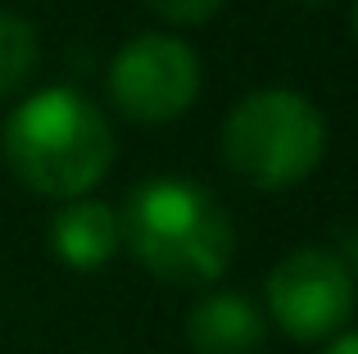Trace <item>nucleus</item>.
<instances>
[{
	"instance_id": "f257e3e1",
	"label": "nucleus",
	"mask_w": 358,
	"mask_h": 354,
	"mask_svg": "<svg viewBox=\"0 0 358 354\" xmlns=\"http://www.w3.org/2000/svg\"><path fill=\"white\" fill-rule=\"evenodd\" d=\"M118 227L136 264L173 286L218 282L236 255L227 209L186 177H150L136 186L118 213Z\"/></svg>"
},
{
	"instance_id": "f03ea898",
	"label": "nucleus",
	"mask_w": 358,
	"mask_h": 354,
	"mask_svg": "<svg viewBox=\"0 0 358 354\" xmlns=\"http://www.w3.org/2000/svg\"><path fill=\"white\" fill-rule=\"evenodd\" d=\"M0 150L27 191L73 200L109 173L114 132L87 96L69 87H50L27 96L5 118Z\"/></svg>"
},
{
	"instance_id": "7ed1b4c3",
	"label": "nucleus",
	"mask_w": 358,
	"mask_h": 354,
	"mask_svg": "<svg viewBox=\"0 0 358 354\" xmlns=\"http://www.w3.org/2000/svg\"><path fill=\"white\" fill-rule=\"evenodd\" d=\"M327 155V123L299 91H254L222 123V160L259 191L304 182Z\"/></svg>"
},
{
	"instance_id": "20e7f679",
	"label": "nucleus",
	"mask_w": 358,
	"mask_h": 354,
	"mask_svg": "<svg viewBox=\"0 0 358 354\" xmlns=\"http://www.w3.org/2000/svg\"><path fill=\"white\" fill-rule=\"evenodd\" d=\"M109 91L131 123H173L191 109L200 91V59L182 36L141 32L109 64Z\"/></svg>"
},
{
	"instance_id": "39448f33",
	"label": "nucleus",
	"mask_w": 358,
	"mask_h": 354,
	"mask_svg": "<svg viewBox=\"0 0 358 354\" xmlns=\"http://www.w3.org/2000/svg\"><path fill=\"white\" fill-rule=\"evenodd\" d=\"M354 309V277L336 250H290L268 273V313L290 341H327Z\"/></svg>"
},
{
	"instance_id": "423d86ee",
	"label": "nucleus",
	"mask_w": 358,
	"mask_h": 354,
	"mask_svg": "<svg viewBox=\"0 0 358 354\" xmlns=\"http://www.w3.org/2000/svg\"><path fill=\"white\" fill-rule=\"evenodd\" d=\"M186 341L195 354H259L268 341L263 309L241 291L204 295L186 318Z\"/></svg>"
},
{
	"instance_id": "0eeeda50",
	"label": "nucleus",
	"mask_w": 358,
	"mask_h": 354,
	"mask_svg": "<svg viewBox=\"0 0 358 354\" xmlns=\"http://www.w3.org/2000/svg\"><path fill=\"white\" fill-rule=\"evenodd\" d=\"M122 246L118 213L105 200H73L50 218V250L59 264L78 268V273H96Z\"/></svg>"
},
{
	"instance_id": "6e6552de",
	"label": "nucleus",
	"mask_w": 358,
	"mask_h": 354,
	"mask_svg": "<svg viewBox=\"0 0 358 354\" xmlns=\"http://www.w3.org/2000/svg\"><path fill=\"white\" fill-rule=\"evenodd\" d=\"M36 69V27L18 14H0V96L18 91Z\"/></svg>"
},
{
	"instance_id": "1a4fd4ad",
	"label": "nucleus",
	"mask_w": 358,
	"mask_h": 354,
	"mask_svg": "<svg viewBox=\"0 0 358 354\" xmlns=\"http://www.w3.org/2000/svg\"><path fill=\"white\" fill-rule=\"evenodd\" d=\"M145 5L168 23H204L222 9V0H145Z\"/></svg>"
},
{
	"instance_id": "9d476101",
	"label": "nucleus",
	"mask_w": 358,
	"mask_h": 354,
	"mask_svg": "<svg viewBox=\"0 0 358 354\" xmlns=\"http://www.w3.org/2000/svg\"><path fill=\"white\" fill-rule=\"evenodd\" d=\"M341 264L350 268V277H358V227L345 232V250H341Z\"/></svg>"
},
{
	"instance_id": "9b49d317",
	"label": "nucleus",
	"mask_w": 358,
	"mask_h": 354,
	"mask_svg": "<svg viewBox=\"0 0 358 354\" xmlns=\"http://www.w3.org/2000/svg\"><path fill=\"white\" fill-rule=\"evenodd\" d=\"M322 354H358V332H341Z\"/></svg>"
},
{
	"instance_id": "f8f14e48",
	"label": "nucleus",
	"mask_w": 358,
	"mask_h": 354,
	"mask_svg": "<svg viewBox=\"0 0 358 354\" xmlns=\"http://www.w3.org/2000/svg\"><path fill=\"white\" fill-rule=\"evenodd\" d=\"M295 5H327V0H295Z\"/></svg>"
},
{
	"instance_id": "ddd939ff",
	"label": "nucleus",
	"mask_w": 358,
	"mask_h": 354,
	"mask_svg": "<svg viewBox=\"0 0 358 354\" xmlns=\"http://www.w3.org/2000/svg\"><path fill=\"white\" fill-rule=\"evenodd\" d=\"M354 32H358V5H354Z\"/></svg>"
}]
</instances>
